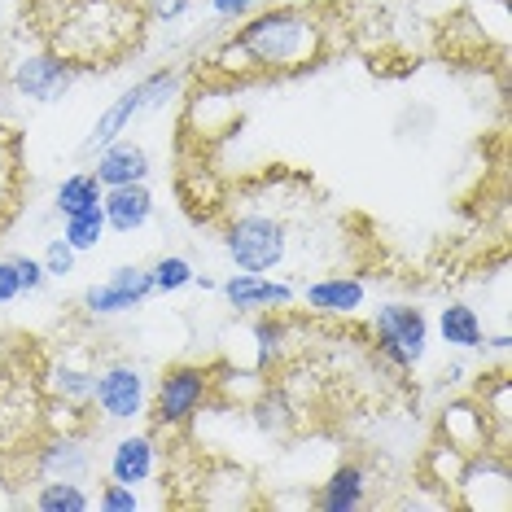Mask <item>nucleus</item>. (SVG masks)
Listing matches in <instances>:
<instances>
[{"label":"nucleus","mask_w":512,"mask_h":512,"mask_svg":"<svg viewBox=\"0 0 512 512\" xmlns=\"http://www.w3.org/2000/svg\"><path fill=\"white\" fill-rule=\"evenodd\" d=\"M329 57V18L316 5L272 0L259 5L211 53V71L224 79H289Z\"/></svg>","instance_id":"obj_1"},{"label":"nucleus","mask_w":512,"mask_h":512,"mask_svg":"<svg viewBox=\"0 0 512 512\" xmlns=\"http://www.w3.org/2000/svg\"><path fill=\"white\" fill-rule=\"evenodd\" d=\"M149 14L141 0H53L44 44L62 53L79 75L114 71L141 44Z\"/></svg>","instance_id":"obj_2"},{"label":"nucleus","mask_w":512,"mask_h":512,"mask_svg":"<svg viewBox=\"0 0 512 512\" xmlns=\"http://www.w3.org/2000/svg\"><path fill=\"white\" fill-rule=\"evenodd\" d=\"M184 88V75L176 66H158V71H149L145 79H136L132 88H123L119 97L110 101L106 110L97 114V123H92V132L84 136V145H79V154L92 158L97 149H106L114 141H123L127 132H132L136 119H145V114H158L167 110V101H176Z\"/></svg>","instance_id":"obj_3"},{"label":"nucleus","mask_w":512,"mask_h":512,"mask_svg":"<svg viewBox=\"0 0 512 512\" xmlns=\"http://www.w3.org/2000/svg\"><path fill=\"white\" fill-rule=\"evenodd\" d=\"M224 254L232 272H259L272 276L289 263V246H294V228L276 211H241L224 224Z\"/></svg>","instance_id":"obj_4"},{"label":"nucleus","mask_w":512,"mask_h":512,"mask_svg":"<svg viewBox=\"0 0 512 512\" xmlns=\"http://www.w3.org/2000/svg\"><path fill=\"white\" fill-rule=\"evenodd\" d=\"M368 333L381 364H390L394 372H416L429 355L434 324H429V316L416 302H381L368 320Z\"/></svg>","instance_id":"obj_5"},{"label":"nucleus","mask_w":512,"mask_h":512,"mask_svg":"<svg viewBox=\"0 0 512 512\" xmlns=\"http://www.w3.org/2000/svg\"><path fill=\"white\" fill-rule=\"evenodd\" d=\"M215 394V372L206 364H171L158 372L149 390V421L154 429H189Z\"/></svg>","instance_id":"obj_6"},{"label":"nucleus","mask_w":512,"mask_h":512,"mask_svg":"<svg viewBox=\"0 0 512 512\" xmlns=\"http://www.w3.org/2000/svg\"><path fill=\"white\" fill-rule=\"evenodd\" d=\"M149 372L132 359H110V364L97 368V381H92V403L97 416L106 425H136L149 416Z\"/></svg>","instance_id":"obj_7"},{"label":"nucleus","mask_w":512,"mask_h":512,"mask_svg":"<svg viewBox=\"0 0 512 512\" xmlns=\"http://www.w3.org/2000/svg\"><path fill=\"white\" fill-rule=\"evenodd\" d=\"M154 298V276L141 263H119L106 281H92L79 294V311L92 320H114V316H132L145 302Z\"/></svg>","instance_id":"obj_8"},{"label":"nucleus","mask_w":512,"mask_h":512,"mask_svg":"<svg viewBox=\"0 0 512 512\" xmlns=\"http://www.w3.org/2000/svg\"><path fill=\"white\" fill-rule=\"evenodd\" d=\"M9 84L22 101H36V106H57V101L71 97V88L79 84V71L66 62L62 53H53L49 44L36 53H22L9 71Z\"/></svg>","instance_id":"obj_9"},{"label":"nucleus","mask_w":512,"mask_h":512,"mask_svg":"<svg viewBox=\"0 0 512 512\" xmlns=\"http://www.w3.org/2000/svg\"><path fill=\"white\" fill-rule=\"evenodd\" d=\"M438 442L464 451V456L499 447L495 425H491V416H486V407H482L477 394H460V399H447L438 407Z\"/></svg>","instance_id":"obj_10"},{"label":"nucleus","mask_w":512,"mask_h":512,"mask_svg":"<svg viewBox=\"0 0 512 512\" xmlns=\"http://www.w3.org/2000/svg\"><path fill=\"white\" fill-rule=\"evenodd\" d=\"M219 294L237 316H259V311H289L298 302V285L281 276H259V272H228L219 281Z\"/></svg>","instance_id":"obj_11"},{"label":"nucleus","mask_w":512,"mask_h":512,"mask_svg":"<svg viewBox=\"0 0 512 512\" xmlns=\"http://www.w3.org/2000/svg\"><path fill=\"white\" fill-rule=\"evenodd\" d=\"M302 307L311 316H324V320H351L364 311L368 302V285L351 272H329V276H316V281H302Z\"/></svg>","instance_id":"obj_12"},{"label":"nucleus","mask_w":512,"mask_h":512,"mask_svg":"<svg viewBox=\"0 0 512 512\" xmlns=\"http://www.w3.org/2000/svg\"><path fill=\"white\" fill-rule=\"evenodd\" d=\"M106 473L123 486H149L158 477V438L136 429V434H123L110 442V460H106Z\"/></svg>","instance_id":"obj_13"},{"label":"nucleus","mask_w":512,"mask_h":512,"mask_svg":"<svg viewBox=\"0 0 512 512\" xmlns=\"http://www.w3.org/2000/svg\"><path fill=\"white\" fill-rule=\"evenodd\" d=\"M92 176L101 180V189H119V184H145L154 176V158L145 145H136L132 136L114 141L92 154Z\"/></svg>","instance_id":"obj_14"},{"label":"nucleus","mask_w":512,"mask_h":512,"mask_svg":"<svg viewBox=\"0 0 512 512\" xmlns=\"http://www.w3.org/2000/svg\"><path fill=\"white\" fill-rule=\"evenodd\" d=\"M31 473L40 482H53V477H71V482H84L92 473V451L84 447L79 434H49L36 447V460H31Z\"/></svg>","instance_id":"obj_15"},{"label":"nucleus","mask_w":512,"mask_h":512,"mask_svg":"<svg viewBox=\"0 0 512 512\" xmlns=\"http://www.w3.org/2000/svg\"><path fill=\"white\" fill-rule=\"evenodd\" d=\"M368 495H372V469L364 460H342L320 482L311 504L320 512H359V508H368Z\"/></svg>","instance_id":"obj_16"},{"label":"nucleus","mask_w":512,"mask_h":512,"mask_svg":"<svg viewBox=\"0 0 512 512\" xmlns=\"http://www.w3.org/2000/svg\"><path fill=\"white\" fill-rule=\"evenodd\" d=\"M154 189L145 184H119V189L101 193V215H106V228L119 232V237H132L141 232L149 219H154Z\"/></svg>","instance_id":"obj_17"},{"label":"nucleus","mask_w":512,"mask_h":512,"mask_svg":"<svg viewBox=\"0 0 512 512\" xmlns=\"http://www.w3.org/2000/svg\"><path fill=\"white\" fill-rule=\"evenodd\" d=\"M434 329H438V342L447 346V351H456V355H473V351H482V342H486L482 311L469 307V302H460V298L442 302Z\"/></svg>","instance_id":"obj_18"},{"label":"nucleus","mask_w":512,"mask_h":512,"mask_svg":"<svg viewBox=\"0 0 512 512\" xmlns=\"http://www.w3.org/2000/svg\"><path fill=\"white\" fill-rule=\"evenodd\" d=\"M250 421L259 434L267 438H285L289 429L298 425V412H294V403H289V394L281 386H259V394L250 399Z\"/></svg>","instance_id":"obj_19"},{"label":"nucleus","mask_w":512,"mask_h":512,"mask_svg":"<svg viewBox=\"0 0 512 512\" xmlns=\"http://www.w3.org/2000/svg\"><path fill=\"white\" fill-rule=\"evenodd\" d=\"M101 180L92 176V167L88 171H71V176H62V184L53 189V211L57 215H84V211H97L101 206Z\"/></svg>","instance_id":"obj_20"},{"label":"nucleus","mask_w":512,"mask_h":512,"mask_svg":"<svg viewBox=\"0 0 512 512\" xmlns=\"http://www.w3.org/2000/svg\"><path fill=\"white\" fill-rule=\"evenodd\" d=\"M92 381H97V368H88V364L57 359V364L49 368V394H53V403L88 407L92 403Z\"/></svg>","instance_id":"obj_21"},{"label":"nucleus","mask_w":512,"mask_h":512,"mask_svg":"<svg viewBox=\"0 0 512 512\" xmlns=\"http://www.w3.org/2000/svg\"><path fill=\"white\" fill-rule=\"evenodd\" d=\"M254 351H259V372L281 368V359L289 351L285 311H259V316H254Z\"/></svg>","instance_id":"obj_22"},{"label":"nucleus","mask_w":512,"mask_h":512,"mask_svg":"<svg viewBox=\"0 0 512 512\" xmlns=\"http://www.w3.org/2000/svg\"><path fill=\"white\" fill-rule=\"evenodd\" d=\"M31 508L36 512H92V491L84 482H71V477H53V482H40V491L31 495Z\"/></svg>","instance_id":"obj_23"},{"label":"nucleus","mask_w":512,"mask_h":512,"mask_svg":"<svg viewBox=\"0 0 512 512\" xmlns=\"http://www.w3.org/2000/svg\"><path fill=\"white\" fill-rule=\"evenodd\" d=\"M57 237H62L75 254H92V250H101V241L110 237V228H106V215H101V206H97V211H84V215H66V219H62V232H57Z\"/></svg>","instance_id":"obj_24"},{"label":"nucleus","mask_w":512,"mask_h":512,"mask_svg":"<svg viewBox=\"0 0 512 512\" xmlns=\"http://www.w3.org/2000/svg\"><path fill=\"white\" fill-rule=\"evenodd\" d=\"M149 276H154V294H180V289H193L197 267L189 254H162V259L149 263Z\"/></svg>","instance_id":"obj_25"},{"label":"nucleus","mask_w":512,"mask_h":512,"mask_svg":"<svg viewBox=\"0 0 512 512\" xmlns=\"http://www.w3.org/2000/svg\"><path fill=\"white\" fill-rule=\"evenodd\" d=\"M92 508L97 512H136L141 508V495H136V486H123V482L110 477V482L92 495Z\"/></svg>","instance_id":"obj_26"},{"label":"nucleus","mask_w":512,"mask_h":512,"mask_svg":"<svg viewBox=\"0 0 512 512\" xmlns=\"http://www.w3.org/2000/svg\"><path fill=\"white\" fill-rule=\"evenodd\" d=\"M40 263H44V272H49V281H66V276L75 272V263H79V254L66 246L62 237H53L49 246H44V254H40Z\"/></svg>","instance_id":"obj_27"},{"label":"nucleus","mask_w":512,"mask_h":512,"mask_svg":"<svg viewBox=\"0 0 512 512\" xmlns=\"http://www.w3.org/2000/svg\"><path fill=\"white\" fill-rule=\"evenodd\" d=\"M14 267H18L22 294H40V289L49 285V272H44V263L36 259V254H14Z\"/></svg>","instance_id":"obj_28"},{"label":"nucleus","mask_w":512,"mask_h":512,"mask_svg":"<svg viewBox=\"0 0 512 512\" xmlns=\"http://www.w3.org/2000/svg\"><path fill=\"white\" fill-rule=\"evenodd\" d=\"M259 5H263V0H211V18L215 22H228V27H237V22H246Z\"/></svg>","instance_id":"obj_29"},{"label":"nucleus","mask_w":512,"mask_h":512,"mask_svg":"<svg viewBox=\"0 0 512 512\" xmlns=\"http://www.w3.org/2000/svg\"><path fill=\"white\" fill-rule=\"evenodd\" d=\"M22 298V285H18V267H14V254H5L0 259V307H9V302Z\"/></svg>","instance_id":"obj_30"},{"label":"nucleus","mask_w":512,"mask_h":512,"mask_svg":"<svg viewBox=\"0 0 512 512\" xmlns=\"http://www.w3.org/2000/svg\"><path fill=\"white\" fill-rule=\"evenodd\" d=\"M141 5H145L149 22H176L184 9L193 5V0H141Z\"/></svg>","instance_id":"obj_31"},{"label":"nucleus","mask_w":512,"mask_h":512,"mask_svg":"<svg viewBox=\"0 0 512 512\" xmlns=\"http://www.w3.org/2000/svg\"><path fill=\"white\" fill-rule=\"evenodd\" d=\"M486 351H495V355H508L512 351V333L508 329H499V333H486V342H482V355Z\"/></svg>","instance_id":"obj_32"},{"label":"nucleus","mask_w":512,"mask_h":512,"mask_svg":"<svg viewBox=\"0 0 512 512\" xmlns=\"http://www.w3.org/2000/svg\"><path fill=\"white\" fill-rule=\"evenodd\" d=\"M464 372H469V364H464V359H451V364L442 368V386H460Z\"/></svg>","instance_id":"obj_33"},{"label":"nucleus","mask_w":512,"mask_h":512,"mask_svg":"<svg viewBox=\"0 0 512 512\" xmlns=\"http://www.w3.org/2000/svg\"><path fill=\"white\" fill-rule=\"evenodd\" d=\"M0 486H5V482H0Z\"/></svg>","instance_id":"obj_34"}]
</instances>
